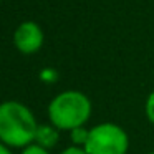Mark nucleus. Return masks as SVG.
<instances>
[{
  "label": "nucleus",
  "instance_id": "1",
  "mask_svg": "<svg viewBox=\"0 0 154 154\" xmlns=\"http://www.w3.org/2000/svg\"><path fill=\"white\" fill-rule=\"evenodd\" d=\"M38 123L33 113L20 101L0 103V141L10 147H25L33 143Z\"/></svg>",
  "mask_w": 154,
  "mask_h": 154
},
{
  "label": "nucleus",
  "instance_id": "4",
  "mask_svg": "<svg viewBox=\"0 0 154 154\" xmlns=\"http://www.w3.org/2000/svg\"><path fill=\"white\" fill-rule=\"evenodd\" d=\"M45 35L37 22H22L14 32V47L22 55H33L43 47Z\"/></svg>",
  "mask_w": 154,
  "mask_h": 154
},
{
  "label": "nucleus",
  "instance_id": "12",
  "mask_svg": "<svg viewBox=\"0 0 154 154\" xmlns=\"http://www.w3.org/2000/svg\"><path fill=\"white\" fill-rule=\"evenodd\" d=\"M0 2H2V0H0Z\"/></svg>",
  "mask_w": 154,
  "mask_h": 154
},
{
  "label": "nucleus",
  "instance_id": "11",
  "mask_svg": "<svg viewBox=\"0 0 154 154\" xmlns=\"http://www.w3.org/2000/svg\"><path fill=\"white\" fill-rule=\"evenodd\" d=\"M147 154H154V151H151V152H147Z\"/></svg>",
  "mask_w": 154,
  "mask_h": 154
},
{
  "label": "nucleus",
  "instance_id": "7",
  "mask_svg": "<svg viewBox=\"0 0 154 154\" xmlns=\"http://www.w3.org/2000/svg\"><path fill=\"white\" fill-rule=\"evenodd\" d=\"M144 113L146 118L151 124H154V91L149 93V96L146 98V103H144Z\"/></svg>",
  "mask_w": 154,
  "mask_h": 154
},
{
  "label": "nucleus",
  "instance_id": "8",
  "mask_svg": "<svg viewBox=\"0 0 154 154\" xmlns=\"http://www.w3.org/2000/svg\"><path fill=\"white\" fill-rule=\"evenodd\" d=\"M20 154H50V152H48L47 147L40 146V144H37V143H32V144H28V146L22 147Z\"/></svg>",
  "mask_w": 154,
  "mask_h": 154
},
{
  "label": "nucleus",
  "instance_id": "10",
  "mask_svg": "<svg viewBox=\"0 0 154 154\" xmlns=\"http://www.w3.org/2000/svg\"><path fill=\"white\" fill-rule=\"evenodd\" d=\"M0 154H12V151H10V146H7V144H4L2 141H0Z\"/></svg>",
  "mask_w": 154,
  "mask_h": 154
},
{
  "label": "nucleus",
  "instance_id": "6",
  "mask_svg": "<svg viewBox=\"0 0 154 154\" xmlns=\"http://www.w3.org/2000/svg\"><path fill=\"white\" fill-rule=\"evenodd\" d=\"M88 136H90V129H86L85 126H78V128H73L70 131V139L75 146H81L85 147L88 141Z\"/></svg>",
  "mask_w": 154,
  "mask_h": 154
},
{
  "label": "nucleus",
  "instance_id": "9",
  "mask_svg": "<svg viewBox=\"0 0 154 154\" xmlns=\"http://www.w3.org/2000/svg\"><path fill=\"white\" fill-rule=\"evenodd\" d=\"M60 154H88L86 152V149H85V147H81V146H68L66 149H63L61 151Z\"/></svg>",
  "mask_w": 154,
  "mask_h": 154
},
{
  "label": "nucleus",
  "instance_id": "5",
  "mask_svg": "<svg viewBox=\"0 0 154 154\" xmlns=\"http://www.w3.org/2000/svg\"><path fill=\"white\" fill-rule=\"evenodd\" d=\"M58 128L55 124H38L37 133H35V139L33 143L40 144V146L51 149V147L57 146L58 139H60V133H58Z\"/></svg>",
  "mask_w": 154,
  "mask_h": 154
},
{
  "label": "nucleus",
  "instance_id": "3",
  "mask_svg": "<svg viewBox=\"0 0 154 154\" xmlns=\"http://www.w3.org/2000/svg\"><path fill=\"white\" fill-rule=\"evenodd\" d=\"M85 149L88 154H126L129 137L119 124L100 123L90 129Z\"/></svg>",
  "mask_w": 154,
  "mask_h": 154
},
{
  "label": "nucleus",
  "instance_id": "2",
  "mask_svg": "<svg viewBox=\"0 0 154 154\" xmlns=\"http://www.w3.org/2000/svg\"><path fill=\"white\" fill-rule=\"evenodd\" d=\"M91 116V101L78 90H66L58 93L48 104V119L60 131H71L85 126Z\"/></svg>",
  "mask_w": 154,
  "mask_h": 154
}]
</instances>
